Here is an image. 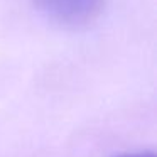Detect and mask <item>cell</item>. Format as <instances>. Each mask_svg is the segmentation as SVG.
Returning a JSON list of instances; mask_svg holds the SVG:
<instances>
[{"label":"cell","mask_w":157,"mask_h":157,"mask_svg":"<svg viewBox=\"0 0 157 157\" xmlns=\"http://www.w3.org/2000/svg\"><path fill=\"white\" fill-rule=\"evenodd\" d=\"M39 12L64 27H85L100 17L105 0H34Z\"/></svg>","instance_id":"obj_1"},{"label":"cell","mask_w":157,"mask_h":157,"mask_svg":"<svg viewBox=\"0 0 157 157\" xmlns=\"http://www.w3.org/2000/svg\"><path fill=\"white\" fill-rule=\"evenodd\" d=\"M120 157H154L152 152H142V154H127V155H120Z\"/></svg>","instance_id":"obj_2"}]
</instances>
